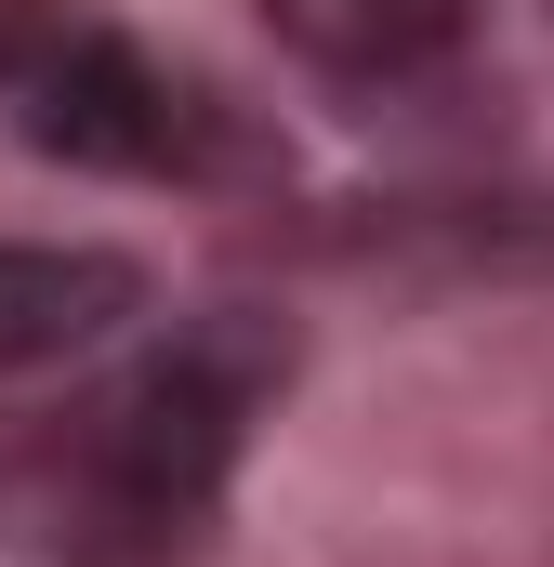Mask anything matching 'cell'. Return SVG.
I'll list each match as a JSON object with an SVG mask.
<instances>
[{
    "label": "cell",
    "instance_id": "obj_1",
    "mask_svg": "<svg viewBox=\"0 0 554 567\" xmlns=\"http://www.w3.org/2000/svg\"><path fill=\"white\" fill-rule=\"evenodd\" d=\"M252 396H265V330L158 343L145 370L93 383L66 423H40L0 462L13 542H40L53 567H172L212 528V502H225Z\"/></svg>",
    "mask_w": 554,
    "mask_h": 567
},
{
    "label": "cell",
    "instance_id": "obj_2",
    "mask_svg": "<svg viewBox=\"0 0 554 567\" xmlns=\"http://www.w3.org/2000/svg\"><path fill=\"white\" fill-rule=\"evenodd\" d=\"M27 133L53 145V158H93V172H212V158H225V106H212L198 80L145 66L133 40L80 27L66 66L27 93Z\"/></svg>",
    "mask_w": 554,
    "mask_h": 567
},
{
    "label": "cell",
    "instance_id": "obj_3",
    "mask_svg": "<svg viewBox=\"0 0 554 567\" xmlns=\"http://www.w3.org/2000/svg\"><path fill=\"white\" fill-rule=\"evenodd\" d=\"M133 265L120 251H66V238H0V370H53L80 343H106L133 317Z\"/></svg>",
    "mask_w": 554,
    "mask_h": 567
},
{
    "label": "cell",
    "instance_id": "obj_4",
    "mask_svg": "<svg viewBox=\"0 0 554 567\" xmlns=\"http://www.w3.org/2000/svg\"><path fill=\"white\" fill-rule=\"evenodd\" d=\"M265 27L330 80H410L462 40V0H265Z\"/></svg>",
    "mask_w": 554,
    "mask_h": 567
},
{
    "label": "cell",
    "instance_id": "obj_5",
    "mask_svg": "<svg viewBox=\"0 0 554 567\" xmlns=\"http://www.w3.org/2000/svg\"><path fill=\"white\" fill-rule=\"evenodd\" d=\"M66 40H80L66 0H0V93H40V80L66 66Z\"/></svg>",
    "mask_w": 554,
    "mask_h": 567
}]
</instances>
